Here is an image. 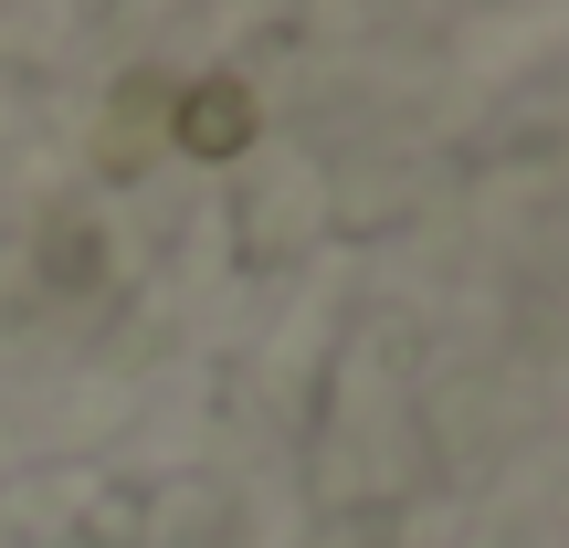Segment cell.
I'll use <instances>...</instances> for the list:
<instances>
[{"mask_svg": "<svg viewBox=\"0 0 569 548\" xmlns=\"http://www.w3.org/2000/svg\"><path fill=\"white\" fill-rule=\"evenodd\" d=\"M169 96H180V84H169L159 63H127V74L106 84V127H96V169L106 180H138L148 169V138H169Z\"/></svg>", "mask_w": 569, "mask_h": 548, "instance_id": "1", "label": "cell"}, {"mask_svg": "<svg viewBox=\"0 0 569 548\" xmlns=\"http://www.w3.org/2000/svg\"><path fill=\"white\" fill-rule=\"evenodd\" d=\"M253 127H264V106H253L243 74H190L180 96H169V138H180L190 159H243Z\"/></svg>", "mask_w": 569, "mask_h": 548, "instance_id": "2", "label": "cell"}]
</instances>
